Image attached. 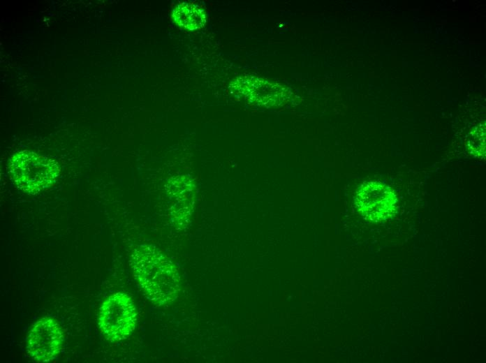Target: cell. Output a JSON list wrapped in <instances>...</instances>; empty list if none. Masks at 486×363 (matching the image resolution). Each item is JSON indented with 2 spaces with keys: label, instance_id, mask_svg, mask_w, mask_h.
Wrapping results in <instances>:
<instances>
[{
  "label": "cell",
  "instance_id": "obj_6",
  "mask_svg": "<svg viewBox=\"0 0 486 363\" xmlns=\"http://www.w3.org/2000/svg\"><path fill=\"white\" fill-rule=\"evenodd\" d=\"M172 18L180 27L189 30L202 28L206 22L205 10L198 5L182 2L172 10Z\"/></svg>",
  "mask_w": 486,
  "mask_h": 363
},
{
  "label": "cell",
  "instance_id": "obj_2",
  "mask_svg": "<svg viewBox=\"0 0 486 363\" xmlns=\"http://www.w3.org/2000/svg\"><path fill=\"white\" fill-rule=\"evenodd\" d=\"M9 174L20 188L34 193L54 183L59 174V168L50 158L23 151L11 158Z\"/></svg>",
  "mask_w": 486,
  "mask_h": 363
},
{
  "label": "cell",
  "instance_id": "obj_4",
  "mask_svg": "<svg viewBox=\"0 0 486 363\" xmlns=\"http://www.w3.org/2000/svg\"><path fill=\"white\" fill-rule=\"evenodd\" d=\"M355 202L364 216L374 221H380L394 214L397 197L394 191L385 184L369 182L358 189Z\"/></svg>",
  "mask_w": 486,
  "mask_h": 363
},
{
  "label": "cell",
  "instance_id": "obj_5",
  "mask_svg": "<svg viewBox=\"0 0 486 363\" xmlns=\"http://www.w3.org/2000/svg\"><path fill=\"white\" fill-rule=\"evenodd\" d=\"M63 337L60 325L54 320L42 318L31 329L27 338V351L37 362H50L59 353Z\"/></svg>",
  "mask_w": 486,
  "mask_h": 363
},
{
  "label": "cell",
  "instance_id": "obj_1",
  "mask_svg": "<svg viewBox=\"0 0 486 363\" xmlns=\"http://www.w3.org/2000/svg\"><path fill=\"white\" fill-rule=\"evenodd\" d=\"M134 275L145 296L159 305L174 302L180 291V276L175 265L156 246H137L131 255Z\"/></svg>",
  "mask_w": 486,
  "mask_h": 363
},
{
  "label": "cell",
  "instance_id": "obj_3",
  "mask_svg": "<svg viewBox=\"0 0 486 363\" xmlns=\"http://www.w3.org/2000/svg\"><path fill=\"white\" fill-rule=\"evenodd\" d=\"M137 321L135 304L124 292L110 295L102 304L98 325L104 336L110 341L126 339L133 332Z\"/></svg>",
  "mask_w": 486,
  "mask_h": 363
}]
</instances>
